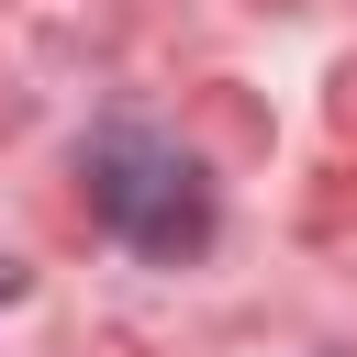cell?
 <instances>
[{
  "instance_id": "7a4b0ae2",
  "label": "cell",
  "mask_w": 357,
  "mask_h": 357,
  "mask_svg": "<svg viewBox=\"0 0 357 357\" xmlns=\"http://www.w3.org/2000/svg\"><path fill=\"white\" fill-rule=\"evenodd\" d=\"M0 301H22V268H11V257H0Z\"/></svg>"
},
{
  "instance_id": "6da1fadb",
  "label": "cell",
  "mask_w": 357,
  "mask_h": 357,
  "mask_svg": "<svg viewBox=\"0 0 357 357\" xmlns=\"http://www.w3.org/2000/svg\"><path fill=\"white\" fill-rule=\"evenodd\" d=\"M78 178H89V223H100L123 257H145V268H190V257L212 245V223H223L212 167H201L178 134H156V123L89 134Z\"/></svg>"
}]
</instances>
